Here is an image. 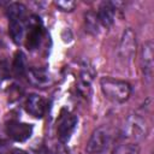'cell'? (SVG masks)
<instances>
[{
  "instance_id": "cell-1",
  "label": "cell",
  "mask_w": 154,
  "mask_h": 154,
  "mask_svg": "<svg viewBox=\"0 0 154 154\" xmlns=\"http://www.w3.org/2000/svg\"><path fill=\"white\" fill-rule=\"evenodd\" d=\"M100 87L103 95L117 103L125 102L131 95V85L125 81L113 77H102L100 79Z\"/></svg>"
},
{
  "instance_id": "cell-2",
  "label": "cell",
  "mask_w": 154,
  "mask_h": 154,
  "mask_svg": "<svg viewBox=\"0 0 154 154\" xmlns=\"http://www.w3.org/2000/svg\"><path fill=\"white\" fill-rule=\"evenodd\" d=\"M112 142V132L108 128L101 126L96 129L90 136L87 143V152L89 154H101L103 153Z\"/></svg>"
},
{
  "instance_id": "cell-3",
  "label": "cell",
  "mask_w": 154,
  "mask_h": 154,
  "mask_svg": "<svg viewBox=\"0 0 154 154\" xmlns=\"http://www.w3.org/2000/svg\"><path fill=\"white\" fill-rule=\"evenodd\" d=\"M77 122L78 119L73 113L65 109L61 111L57 125V136L63 144L69 142V140L71 138V135L77 126Z\"/></svg>"
},
{
  "instance_id": "cell-4",
  "label": "cell",
  "mask_w": 154,
  "mask_h": 154,
  "mask_svg": "<svg viewBox=\"0 0 154 154\" xmlns=\"http://www.w3.org/2000/svg\"><path fill=\"white\" fill-rule=\"evenodd\" d=\"M136 52V40H135V34L131 29H126L122 36L120 43H119V48H118V54H119V59L125 63L129 64L134 57Z\"/></svg>"
},
{
  "instance_id": "cell-5",
  "label": "cell",
  "mask_w": 154,
  "mask_h": 154,
  "mask_svg": "<svg viewBox=\"0 0 154 154\" xmlns=\"http://www.w3.org/2000/svg\"><path fill=\"white\" fill-rule=\"evenodd\" d=\"M7 135L16 142L26 141L32 134V125L26 123H20L18 120H11L6 125Z\"/></svg>"
},
{
  "instance_id": "cell-6",
  "label": "cell",
  "mask_w": 154,
  "mask_h": 154,
  "mask_svg": "<svg viewBox=\"0 0 154 154\" xmlns=\"http://www.w3.org/2000/svg\"><path fill=\"white\" fill-rule=\"evenodd\" d=\"M42 36H43V29H42L41 20H40V18L32 16L30 19L29 31L26 34V40H25L26 48L30 51L36 49L41 43Z\"/></svg>"
},
{
  "instance_id": "cell-7",
  "label": "cell",
  "mask_w": 154,
  "mask_h": 154,
  "mask_svg": "<svg viewBox=\"0 0 154 154\" xmlns=\"http://www.w3.org/2000/svg\"><path fill=\"white\" fill-rule=\"evenodd\" d=\"M153 42L152 41H147L143 46H142V55H141V66H142V71L144 75V78L148 79L149 82L152 81L153 77V70H154V61H153Z\"/></svg>"
},
{
  "instance_id": "cell-8",
  "label": "cell",
  "mask_w": 154,
  "mask_h": 154,
  "mask_svg": "<svg viewBox=\"0 0 154 154\" xmlns=\"http://www.w3.org/2000/svg\"><path fill=\"white\" fill-rule=\"evenodd\" d=\"M25 111L31 114L35 118H41L45 114L46 111V101L41 95L37 94H31L28 96L24 103Z\"/></svg>"
},
{
  "instance_id": "cell-9",
  "label": "cell",
  "mask_w": 154,
  "mask_h": 154,
  "mask_svg": "<svg viewBox=\"0 0 154 154\" xmlns=\"http://www.w3.org/2000/svg\"><path fill=\"white\" fill-rule=\"evenodd\" d=\"M116 6L113 2H109V1H105L100 5L99 7V11H97V20L99 23L108 29L109 26H112V24L114 23V17H116Z\"/></svg>"
},
{
  "instance_id": "cell-10",
  "label": "cell",
  "mask_w": 154,
  "mask_h": 154,
  "mask_svg": "<svg viewBox=\"0 0 154 154\" xmlns=\"http://www.w3.org/2000/svg\"><path fill=\"white\" fill-rule=\"evenodd\" d=\"M93 76H94V73L90 72L89 67H85L81 73V78H79V83H78V90L84 97L90 95V90H91L90 85H91Z\"/></svg>"
},
{
  "instance_id": "cell-11",
  "label": "cell",
  "mask_w": 154,
  "mask_h": 154,
  "mask_svg": "<svg viewBox=\"0 0 154 154\" xmlns=\"http://www.w3.org/2000/svg\"><path fill=\"white\" fill-rule=\"evenodd\" d=\"M6 13L10 20H19L23 22L25 18V13H26V8L23 4L19 2H12L7 6L6 8Z\"/></svg>"
},
{
  "instance_id": "cell-12",
  "label": "cell",
  "mask_w": 154,
  "mask_h": 154,
  "mask_svg": "<svg viewBox=\"0 0 154 154\" xmlns=\"http://www.w3.org/2000/svg\"><path fill=\"white\" fill-rule=\"evenodd\" d=\"M130 129H131V136L132 137L142 138V137H146V135H147L146 122L137 116H135L130 119Z\"/></svg>"
},
{
  "instance_id": "cell-13",
  "label": "cell",
  "mask_w": 154,
  "mask_h": 154,
  "mask_svg": "<svg viewBox=\"0 0 154 154\" xmlns=\"http://www.w3.org/2000/svg\"><path fill=\"white\" fill-rule=\"evenodd\" d=\"M8 32H10V36L12 38V41L17 45L20 43L23 36H24V25H23V22H19V20H10V24H8Z\"/></svg>"
},
{
  "instance_id": "cell-14",
  "label": "cell",
  "mask_w": 154,
  "mask_h": 154,
  "mask_svg": "<svg viewBox=\"0 0 154 154\" xmlns=\"http://www.w3.org/2000/svg\"><path fill=\"white\" fill-rule=\"evenodd\" d=\"M29 79L36 85H46L49 82V76L45 70L40 69H30L29 70Z\"/></svg>"
},
{
  "instance_id": "cell-15",
  "label": "cell",
  "mask_w": 154,
  "mask_h": 154,
  "mask_svg": "<svg viewBox=\"0 0 154 154\" xmlns=\"http://www.w3.org/2000/svg\"><path fill=\"white\" fill-rule=\"evenodd\" d=\"M13 71L16 75L18 76H22L25 73L26 71V64H25V55L23 54V52L18 51L14 55V59H13Z\"/></svg>"
},
{
  "instance_id": "cell-16",
  "label": "cell",
  "mask_w": 154,
  "mask_h": 154,
  "mask_svg": "<svg viewBox=\"0 0 154 154\" xmlns=\"http://www.w3.org/2000/svg\"><path fill=\"white\" fill-rule=\"evenodd\" d=\"M112 154H140V147L135 143H123L116 147Z\"/></svg>"
},
{
  "instance_id": "cell-17",
  "label": "cell",
  "mask_w": 154,
  "mask_h": 154,
  "mask_svg": "<svg viewBox=\"0 0 154 154\" xmlns=\"http://www.w3.org/2000/svg\"><path fill=\"white\" fill-rule=\"evenodd\" d=\"M99 20H97V17H96V13H93V12H89L87 16H85V25H87V30L89 32H93V34H97V25H99Z\"/></svg>"
},
{
  "instance_id": "cell-18",
  "label": "cell",
  "mask_w": 154,
  "mask_h": 154,
  "mask_svg": "<svg viewBox=\"0 0 154 154\" xmlns=\"http://www.w3.org/2000/svg\"><path fill=\"white\" fill-rule=\"evenodd\" d=\"M55 5L65 12H71L75 7H76V2L75 1H55Z\"/></svg>"
},
{
  "instance_id": "cell-19",
  "label": "cell",
  "mask_w": 154,
  "mask_h": 154,
  "mask_svg": "<svg viewBox=\"0 0 154 154\" xmlns=\"http://www.w3.org/2000/svg\"><path fill=\"white\" fill-rule=\"evenodd\" d=\"M10 146L6 141H0V154H10Z\"/></svg>"
},
{
  "instance_id": "cell-20",
  "label": "cell",
  "mask_w": 154,
  "mask_h": 154,
  "mask_svg": "<svg viewBox=\"0 0 154 154\" xmlns=\"http://www.w3.org/2000/svg\"><path fill=\"white\" fill-rule=\"evenodd\" d=\"M10 154H28V153L24 152V150H22V149H12Z\"/></svg>"
},
{
  "instance_id": "cell-21",
  "label": "cell",
  "mask_w": 154,
  "mask_h": 154,
  "mask_svg": "<svg viewBox=\"0 0 154 154\" xmlns=\"http://www.w3.org/2000/svg\"><path fill=\"white\" fill-rule=\"evenodd\" d=\"M4 4H6V2H4V1H0V6H1V5H4Z\"/></svg>"
}]
</instances>
